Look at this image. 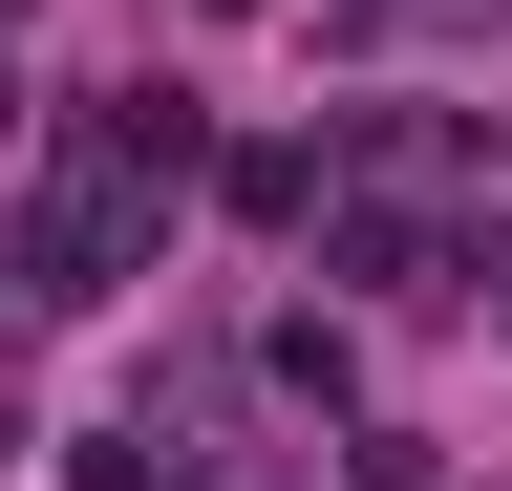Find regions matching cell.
<instances>
[{"instance_id":"obj_1","label":"cell","mask_w":512,"mask_h":491,"mask_svg":"<svg viewBox=\"0 0 512 491\" xmlns=\"http://www.w3.org/2000/svg\"><path fill=\"white\" fill-rule=\"evenodd\" d=\"M0 129H22V65H0Z\"/></svg>"}]
</instances>
